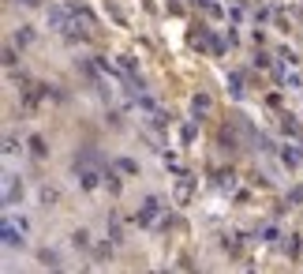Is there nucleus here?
Wrapping results in <instances>:
<instances>
[{"mask_svg": "<svg viewBox=\"0 0 303 274\" xmlns=\"http://www.w3.org/2000/svg\"><path fill=\"white\" fill-rule=\"evenodd\" d=\"M49 26L64 38V42H86V38H90V12H86V8L53 4L49 8Z\"/></svg>", "mask_w": 303, "mask_h": 274, "instance_id": "nucleus-1", "label": "nucleus"}, {"mask_svg": "<svg viewBox=\"0 0 303 274\" xmlns=\"http://www.w3.org/2000/svg\"><path fill=\"white\" fill-rule=\"evenodd\" d=\"M15 199H23V181L15 173H4V207H12Z\"/></svg>", "mask_w": 303, "mask_h": 274, "instance_id": "nucleus-2", "label": "nucleus"}, {"mask_svg": "<svg viewBox=\"0 0 303 274\" xmlns=\"http://www.w3.org/2000/svg\"><path fill=\"white\" fill-rule=\"evenodd\" d=\"M23 225H19V229H15V225H12V218H4V244H8V248H23Z\"/></svg>", "mask_w": 303, "mask_h": 274, "instance_id": "nucleus-3", "label": "nucleus"}, {"mask_svg": "<svg viewBox=\"0 0 303 274\" xmlns=\"http://www.w3.org/2000/svg\"><path fill=\"white\" fill-rule=\"evenodd\" d=\"M157 199H154V195H150V199H146V207H143V211H139V225H154V214H157Z\"/></svg>", "mask_w": 303, "mask_h": 274, "instance_id": "nucleus-4", "label": "nucleus"}, {"mask_svg": "<svg viewBox=\"0 0 303 274\" xmlns=\"http://www.w3.org/2000/svg\"><path fill=\"white\" fill-rule=\"evenodd\" d=\"M79 181H82V188L90 192V188H98V181H101V177L94 173V169H82V173H79Z\"/></svg>", "mask_w": 303, "mask_h": 274, "instance_id": "nucleus-5", "label": "nucleus"}, {"mask_svg": "<svg viewBox=\"0 0 303 274\" xmlns=\"http://www.w3.org/2000/svg\"><path fill=\"white\" fill-rule=\"evenodd\" d=\"M299 158L303 154H299L296 147H285V150H281V162H285V165H299Z\"/></svg>", "mask_w": 303, "mask_h": 274, "instance_id": "nucleus-6", "label": "nucleus"}, {"mask_svg": "<svg viewBox=\"0 0 303 274\" xmlns=\"http://www.w3.org/2000/svg\"><path fill=\"white\" fill-rule=\"evenodd\" d=\"M15 42H19V45H30V42H34V30H30V26H23V30H15Z\"/></svg>", "mask_w": 303, "mask_h": 274, "instance_id": "nucleus-7", "label": "nucleus"}, {"mask_svg": "<svg viewBox=\"0 0 303 274\" xmlns=\"http://www.w3.org/2000/svg\"><path fill=\"white\" fill-rule=\"evenodd\" d=\"M191 106H195V113H206V109H210V98H206V94H195Z\"/></svg>", "mask_w": 303, "mask_h": 274, "instance_id": "nucleus-8", "label": "nucleus"}, {"mask_svg": "<svg viewBox=\"0 0 303 274\" xmlns=\"http://www.w3.org/2000/svg\"><path fill=\"white\" fill-rule=\"evenodd\" d=\"M120 169H124V173H139V165L131 162V158H120Z\"/></svg>", "mask_w": 303, "mask_h": 274, "instance_id": "nucleus-9", "label": "nucleus"}]
</instances>
